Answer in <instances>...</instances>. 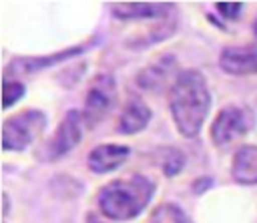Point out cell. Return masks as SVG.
Segmentation results:
<instances>
[{
	"label": "cell",
	"mask_w": 257,
	"mask_h": 223,
	"mask_svg": "<svg viewBox=\"0 0 257 223\" xmlns=\"http://www.w3.org/2000/svg\"><path fill=\"white\" fill-rule=\"evenodd\" d=\"M209 108L211 92L205 74L197 68L181 70L169 88V110L179 135L185 139L199 137Z\"/></svg>",
	"instance_id": "6da1fadb"
},
{
	"label": "cell",
	"mask_w": 257,
	"mask_h": 223,
	"mask_svg": "<svg viewBox=\"0 0 257 223\" xmlns=\"http://www.w3.org/2000/svg\"><path fill=\"white\" fill-rule=\"evenodd\" d=\"M155 197V183L145 175H128L106 183L98 195V211L112 221H131L139 217Z\"/></svg>",
	"instance_id": "7a4b0ae2"
},
{
	"label": "cell",
	"mask_w": 257,
	"mask_h": 223,
	"mask_svg": "<svg viewBox=\"0 0 257 223\" xmlns=\"http://www.w3.org/2000/svg\"><path fill=\"white\" fill-rule=\"evenodd\" d=\"M46 129V115L38 108H26L8 117L2 125V149L26 151Z\"/></svg>",
	"instance_id": "3957f363"
},
{
	"label": "cell",
	"mask_w": 257,
	"mask_h": 223,
	"mask_svg": "<svg viewBox=\"0 0 257 223\" xmlns=\"http://www.w3.org/2000/svg\"><path fill=\"white\" fill-rule=\"evenodd\" d=\"M253 127V113L247 106L227 104L211 123V141L217 149H227L243 139Z\"/></svg>",
	"instance_id": "277c9868"
},
{
	"label": "cell",
	"mask_w": 257,
	"mask_h": 223,
	"mask_svg": "<svg viewBox=\"0 0 257 223\" xmlns=\"http://www.w3.org/2000/svg\"><path fill=\"white\" fill-rule=\"evenodd\" d=\"M82 123H84L82 113L76 108H70L64 115V119L58 123V127L54 129L52 137L38 151V159L52 163V161L66 157L82 139Z\"/></svg>",
	"instance_id": "5b68a950"
},
{
	"label": "cell",
	"mask_w": 257,
	"mask_h": 223,
	"mask_svg": "<svg viewBox=\"0 0 257 223\" xmlns=\"http://www.w3.org/2000/svg\"><path fill=\"white\" fill-rule=\"evenodd\" d=\"M116 104V80L114 76L100 72L96 74L84 96V108H82V119L88 127H96L100 121H104L110 110Z\"/></svg>",
	"instance_id": "8992f818"
},
{
	"label": "cell",
	"mask_w": 257,
	"mask_h": 223,
	"mask_svg": "<svg viewBox=\"0 0 257 223\" xmlns=\"http://www.w3.org/2000/svg\"><path fill=\"white\" fill-rule=\"evenodd\" d=\"M90 46H92V42H86V44L68 46L64 50H58V52H52V54H44V56H18L4 68V78L16 76V74H34L38 70H44V68H50V66L58 64V62L74 58V56L82 54L84 50H88Z\"/></svg>",
	"instance_id": "52a82bcc"
},
{
	"label": "cell",
	"mask_w": 257,
	"mask_h": 223,
	"mask_svg": "<svg viewBox=\"0 0 257 223\" xmlns=\"http://www.w3.org/2000/svg\"><path fill=\"white\" fill-rule=\"evenodd\" d=\"M219 68L231 76L257 74V46H227L219 54Z\"/></svg>",
	"instance_id": "ba28073f"
},
{
	"label": "cell",
	"mask_w": 257,
	"mask_h": 223,
	"mask_svg": "<svg viewBox=\"0 0 257 223\" xmlns=\"http://www.w3.org/2000/svg\"><path fill=\"white\" fill-rule=\"evenodd\" d=\"M177 78V60L171 54L159 56L157 60H153L151 64H147L145 68H141L137 72V84L145 90H161L169 84V80Z\"/></svg>",
	"instance_id": "9c48e42d"
},
{
	"label": "cell",
	"mask_w": 257,
	"mask_h": 223,
	"mask_svg": "<svg viewBox=\"0 0 257 223\" xmlns=\"http://www.w3.org/2000/svg\"><path fill=\"white\" fill-rule=\"evenodd\" d=\"M131 157V149L126 145H118V143H104L94 147L88 153L86 165L92 173L96 175H106L110 171H116L118 167H122Z\"/></svg>",
	"instance_id": "30bf717a"
},
{
	"label": "cell",
	"mask_w": 257,
	"mask_h": 223,
	"mask_svg": "<svg viewBox=\"0 0 257 223\" xmlns=\"http://www.w3.org/2000/svg\"><path fill=\"white\" fill-rule=\"evenodd\" d=\"M173 8V2H114L110 14L116 20H153L165 18Z\"/></svg>",
	"instance_id": "8fae6325"
},
{
	"label": "cell",
	"mask_w": 257,
	"mask_h": 223,
	"mask_svg": "<svg viewBox=\"0 0 257 223\" xmlns=\"http://www.w3.org/2000/svg\"><path fill=\"white\" fill-rule=\"evenodd\" d=\"M231 177L235 183L257 185V145H241L231 159Z\"/></svg>",
	"instance_id": "7c38bea8"
},
{
	"label": "cell",
	"mask_w": 257,
	"mask_h": 223,
	"mask_svg": "<svg viewBox=\"0 0 257 223\" xmlns=\"http://www.w3.org/2000/svg\"><path fill=\"white\" fill-rule=\"evenodd\" d=\"M151 117H153V113L143 100L131 98L124 104V108H122V113L118 117V133L137 135V133H141V131H145L149 127Z\"/></svg>",
	"instance_id": "4fadbf2b"
},
{
	"label": "cell",
	"mask_w": 257,
	"mask_h": 223,
	"mask_svg": "<svg viewBox=\"0 0 257 223\" xmlns=\"http://www.w3.org/2000/svg\"><path fill=\"white\" fill-rule=\"evenodd\" d=\"M157 163L165 177H175L185 169V153L177 147H161L157 149Z\"/></svg>",
	"instance_id": "5bb4252c"
},
{
	"label": "cell",
	"mask_w": 257,
	"mask_h": 223,
	"mask_svg": "<svg viewBox=\"0 0 257 223\" xmlns=\"http://www.w3.org/2000/svg\"><path fill=\"white\" fill-rule=\"evenodd\" d=\"M153 223H193V219L175 203H163L153 211Z\"/></svg>",
	"instance_id": "9a60e30c"
},
{
	"label": "cell",
	"mask_w": 257,
	"mask_h": 223,
	"mask_svg": "<svg viewBox=\"0 0 257 223\" xmlns=\"http://www.w3.org/2000/svg\"><path fill=\"white\" fill-rule=\"evenodd\" d=\"M24 96V84L20 80L4 78V88H2V108L8 110L12 108L20 98Z\"/></svg>",
	"instance_id": "2e32d148"
},
{
	"label": "cell",
	"mask_w": 257,
	"mask_h": 223,
	"mask_svg": "<svg viewBox=\"0 0 257 223\" xmlns=\"http://www.w3.org/2000/svg\"><path fill=\"white\" fill-rule=\"evenodd\" d=\"M215 8L229 20H237L243 14V2H215Z\"/></svg>",
	"instance_id": "e0dca14e"
},
{
	"label": "cell",
	"mask_w": 257,
	"mask_h": 223,
	"mask_svg": "<svg viewBox=\"0 0 257 223\" xmlns=\"http://www.w3.org/2000/svg\"><path fill=\"white\" fill-rule=\"evenodd\" d=\"M209 185H211V179H209V177H203V179H199V181L193 183V191H195V193H203Z\"/></svg>",
	"instance_id": "ac0fdd59"
},
{
	"label": "cell",
	"mask_w": 257,
	"mask_h": 223,
	"mask_svg": "<svg viewBox=\"0 0 257 223\" xmlns=\"http://www.w3.org/2000/svg\"><path fill=\"white\" fill-rule=\"evenodd\" d=\"M2 199H4V217L8 215V211H10V197H8V193H4L2 195Z\"/></svg>",
	"instance_id": "d6986e66"
},
{
	"label": "cell",
	"mask_w": 257,
	"mask_h": 223,
	"mask_svg": "<svg viewBox=\"0 0 257 223\" xmlns=\"http://www.w3.org/2000/svg\"><path fill=\"white\" fill-rule=\"evenodd\" d=\"M86 223H104V221H100V219H96L94 215H88V219H86Z\"/></svg>",
	"instance_id": "ffe728a7"
},
{
	"label": "cell",
	"mask_w": 257,
	"mask_h": 223,
	"mask_svg": "<svg viewBox=\"0 0 257 223\" xmlns=\"http://www.w3.org/2000/svg\"><path fill=\"white\" fill-rule=\"evenodd\" d=\"M253 32L257 34V16H255V20H253Z\"/></svg>",
	"instance_id": "44dd1931"
}]
</instances>
